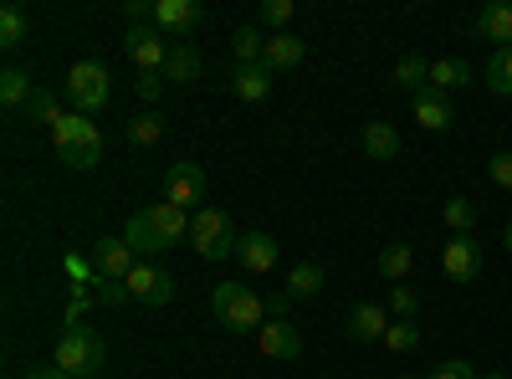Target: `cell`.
<instances>
[{
	"instance_id": "obj_44",
	"label": "cell",
	"mask_w": 512,
	"mask_h": 379,
	"mask_svg": "<svg viewBox=\"0 0 512 379\" xmlns=\"http://www.w3.org/2000/svg\"><path fill=\"white\" fill-rule=\"evenodd\" d=\"M477 379H512V374H497V369H482Z\"/></svg>"
},
{
	"instance_id": "obj_4",
	"label": "cell",
	"mask_w": 512,
	"mask_h": 379,
	"mask_svg": "<svg viewBox=\"0 0 512 379\" xmlns=\"http://www.w3.org/2000/svg\"><path fill=\"white\" fill-rule=\"evenodd\" d=\"M103 359H108V344H103V333L88 328V323L67 328L62 339H57V349H52V364L62 374H72V379H93L103 369Z\"/></svg>"
},
{
	"instance_id": "obj_5",
	"label": "cell",
	"mask_w": 512,
	"mask_h": 379,
	"mask_svg": "<svg viewBox=\"0 0 512 379\" xmlns=\"http://www.w3.org/2000/svg\"><path fill=\"white\" fill-rule=\"evenodd\" d=\"M67 103H72V113H103L108 103H113V72L103 67V62H93V57H82V62H72V72H67Z\"/></svg>"
},
{
	"instance_id": "obj_43",
	"label": "cell",
	"mask_w": 512,
	"mask_h": 379,
	"mask_svg": "<svg viewBox=\"0 0 512 379\" xmlns=\"http://www.w3.org/2000/svg\"><path fill=\"white\" fill-rule=\"evenodd\" d=\"M26 379H72V374H62L57 364H47V369H36V364H31V369H26Z\"/></svg>"
},
{
	"instance_id": "obj_19",
	"label": "cell",
	"mask_w": 512,
	"mask_h": 379,
	"mask_svg": "<svg viewBox=\"0 0 512 379\" xmlns=\"http://www.w3.org/2000/svg\"><path fill=\"white\" fill-rule=\"evenodd\" d=\"M359 144H364V154H369V159H379V164L400 159V129H395V123H384V118H369V123H364Z\"/></svg>"
},
{
	"instance_id": "obj_27",
	"label": "cell",
	"mask_w": 512,
	"mask_h": 379,
	"mask_svg": "<svg viewBox=\"0 0 512 379\" xmlns=\"http://www.w3.org/2000/svg\"><path fill=\"white\" fill-rule=\"evenodd\" d=\"M262 52H267V36L256 31V26H236V36H231V57H236V67L262 62Z\"/></svg>"
},
{
	"instance_id": "obj_41",
	"label": "cell",
	"mask_w": 512,
	"mask_h": 379,
	"mask_svg": "<svg viewBox=\"0 0 512 379\" xmlns=\"http://www.w3.org/2000/svg\"><path fill=\"white\" fill-rule=\"evenodd\" d=\"M431 379H477V369L466 359H446L441 369H431Z\"/></svg>"
},
{
	"instance_id": "obj_16",
	"label": "cell",
	"mask_w": 512,
	"mask_h": 379,
	"mask_svg": "<svg viewBox=\"0 0 512 379\" xmlns=\"http://www.w3.org/2000/svg\"><path fill=\"white\" fill-rule=\"evenodd\" d=\"M390 308H379V303H354L349 313V339L354 344H384V333H390Z\"/></svg>"
},
{
	"instance_id": "obj_33",
	"label": "cell",
	"mask_w": 512,
	"mask_h": 379,
	"mask_svg": "<svg viewBox=\"0 0 512 379\" xmlns=\"http://www.w3.org/2000/svg\"><path fill=\"white\" fill-rule=\"evenodd\" d=\"M384 349H390V354H410V349H420V328H415V318H395L390 333H384Z\"/></svg>"
},
{
	"instance_id": "obj_14",
	"label": "cell",
	"mask_w": 512,
	"mask_h": 379,
	"mask_svg": "<svg viewBox=\"0 0 512 379\" xmlns=\"http://www.w3.org/2000/svg\"><path fill=\"white\" fill-rule=\"evenodd\" d=\"M256 349H262L267 359H297L303 354V333H297L287 318H267L262 333H256Z\"/></svg>"
},
{
	"instance_id": "obj_26",
	"label": "cell",
	"mask_w": 512,
	"mask_h": 379,
	"mask_svg": "<svg viewBox=\"0 0 512 379\" xmlns=\"http://www.w3.org/2000/svg\"><path fill=\"white\" fill-rule=\"evenodd\" d=\"M31 93H36L31 72H21V67H6V72H0V103H6V108H26Z\"/></svg>"
},
{
	"instance_id": "obj_2",
	"label": "cell",
	"mask_w": 512,
	"mask_h": 379,
	"mask_svg": "<svg viewBox=\"0 0 512 379\" xmlns=\"http://www.w3.org/2000/svg\"><path fill=\"white\" fill-rule=\"evenodd\" d=\"M52 144H57L62 164H72V170H98L103 164V134L88 113H62L52 123Z\"/></svg>"
},
{
	"instance_id": "obj_8",
	"label": "cell",
	"mask_w": 512,
	"mask_h": 379,
	"mask_svg": "<svg viewBox=\"0 0 512 379\" xmlns=\"http://www.w3.org/2000/svg\"><path fill=\"white\" fill-rule=\"evenodd\" d=\"M205 164H195V159H175L164 170V200L169 205H180V210H190V205H200L205 200Z\"/></svg>"
},
{
	"instance_id": "obj_23",
	"label": "cell",
	"mask_w": 512,
	"mask_h": 379,
	"mask_svg": "<svg viewBox=\"0 0 512 379\" xmlns=\"http://www.w3.org/2000/svg\"><path fill=\"white\" fill-rule=\"evenodd\" d=\"M395 88L400 93H425V88H431V62H425L420 52H405L400 62H395Z\"/></svg>"
},
{
	"instance_id": "obj_12",
	"label": "cell",
	"mask_w": 512,
	"mask_h": 379,
	"mask_svg": "<svg viewBox=\"0 0 512 379\" xmlns=\"http://www.w3.org/2000/svg\"><path fill=\"white\" fill-rule=\"evenodd\" d=\"M123 282H128V292H134V303H149V308H164L169 298H175V277H169L164 267H154V262H139Z\"/></svg>"
},
{
	"instance_id": "obj_20",
	"label": "cell",
	"mask_w": 512,
	"mask_h": 379,
	"mask_svg": "<svg viewBox=\"0 0 512 379\" xmlns=\"http://www.w3.org/2000/svg\"><path fill=\"white\" fill-rule=\"evenodd\" d=\"M303 57H308V41H303V36H292V31H277V36H267V52H262V62H267L272 72L303 67Z\"/></svg>"
},
{
	"instance_id": "obj_29",
	"label": "cell",
	"mask_w": 512,
	"mask_h": 379,
	"mask_svg": "<svg viewBox=\"0 0 512 379\" xmlns=\"http://www.w3.org/2000/svg\"><path fill=\"white\" fill-rule=\"evenodd\" d=\"M128 144H139V149H154L164 139V118L159 113H139V118H128Z\"/></svg>"
},
{
	"instance_id": "obj_38",
	"label": "cell",
	"mask_w": 512,
	"mask_h": 379,
	"mask_svg": "<svg viewBox=\"0 0 512 379\" xmlns=\"http://www.w3.org/2000/svg\"><path fill=\"white\" fill-rule=\"evenodd\" d=\"M98 298H93V287H72V303H67V328H77L82 318H88V308H93Z\"/></svg>"
},
{
	"instance_id": "obj_22",
	"label": "cell",
	"mask_w": 512,
	"mask_h": 379,
	"mask_svg": "<svg viewBox=\"0 0 512 379\" xmlns=\"http://www.w3.org/2000/svg\"><path fill=\"white\" fill-rule=\"evenodd\" d=\"M200 72H205L200 47L195 41H175V52H169V62H164V82H195Z\"/></svg>"
},
{
	"instance_id": "obj_7",
	"label": "cell",
	"mask_w": 512,
	"mask_h": 379,
	"mask_svg": "<svg viewBox=\"0 0 512 379\" xmlns=\"http://www.w3.org/2000/svg\"><path fill=\"white\" fill-rule=\"evenodd\" d=\"M123 52H128V62H134L139 72H164L169 52H175V41H169L159 26H128L123 31Z\"/></svg>"
},
{
	"instance_id": "obj_35",
	"label": "cell",
	"mask_w": 512,
	"mask_h": 379,
	"mask_svg": "<svg viewBox=\"0 0 512 379\" xmlns=\"http://www.w3.org/2000/svg\"><path fill=\"white\" fill-rule=\"evenodd\" d=\"M62 272L72 277V287H93V282H98L93 257H77V251H67V257H62Z\"/></svg>"
},
{
	"instance_id": "obj_32",
	"label": "cell",
	"mask_w": 512,
	"mask_h": 379,
	"mask_svg": "<svg viewBox=\"0 0 512 379\" xmlns=\"http://www.w3.org/2000/svg\"><path fill=\"white\" fill-rule=\"evenodd\" d=\"M26 118H31V123H47V129H52V123L62 118V98H57L52 88H36L31 103H26Z\"/></svg>"
},
{
	"instance_id": "obj_18",
	"label": "cell",
	"mask_w": 512,
	"mask_h": 379,
	"mask_svg": "<svg viewBox=\"0 0 512 379\" xmlns=\"http://www.w3.org/2000/svg\"><path fill=\"white\" fill-rule=\"evenodd\" d=\"M272 82H277V72L267 62H251V67L231 72V93H236V103H262L272 93Z\"/></svg>"
},
{
	"instance_id": "obj_1",
	"label": "cell",
	"mask_w": 512,
	"mask_h": 379,
	"mask_svg": "<svg viewBox=\"0 0 512 379\" xmlns=\"http://www.w3.org/2000/svg\"><path fill=\"white\" fill-rule=\"evenodd\" d=\"M123 236H128V246H134L139 257H159V251L180 246V241L190 236V210L159 200V205L139 210V216L128 221V231H123Z\"/></svg>"
},
{
	"instance_id": "obj_25",
	"label": "cell",
	"mask_w": 512,
	"mask_h": 379,
	"mask_svg": "<svg viewBox=\"0 0 512 379\" xmlns=\"http://www.w3.org/2000/svg\"><path fill=\"white\" fill-rule=\"evenodd\" d=\"M482 82L497 93V98H512V47H497L482 67Z\"/></svg>"
},
{
	"instance_id": "obj_34",
	"label": "cell",
	"mask_w": 512,
	"mask_h": 379,
	"mask_svg": "<svg viewBox=\"0 0 512 379\" xmlns=\"http://www.w3.org/2000/svg\"><path fill=\"white\" fill-rule=\"evenodd\" d=\"M93 298H98V308H128V303H134V292H128V282L98 277V282H93Z\"/></svg>"
},
{
	"instance_id": "obj_30",
	"label": "cell",
	"mask_w": 512,
	"mask_h": 379,
	"mask_svg": "<svg viewBox=\"0 0 512 379\" xmlns=\"http://www.w3.org/2000/svg\"><path fill=\"white\" fill-rule=\"evenodd\" d=\"M26 31H31L26 6H6V11H0V47H6V52H16V47H21Z\"/></svg>"
},
{
	"instance_id": "obj_45",
	"label": "cell",
	"mask_w": 512,
	"mask_h": 379,
	"mask_svg": "<svg viewBox=\"0 0 512 379\" xmlns=\"http://www.w3.org/2000/svg\"><path fill=\"white\" fill-rule=\"evenodd\" d=\"M502 241H507V251H512V221H507V236H502Z\"/></svg>"
},
{
	"instance_id": "obj_9",
	"label": "cell",
	"mask_w": 512,
	"mask_h": 379,
	"mask_svg": "<svg viewBox=\"0 0 512 379\" xmlns=\"http://www.w3.org/2000/svg\"><path fill=\"white\" fill-rule=\"evenodd\" d=\"M441 272L451 277V282H477L482 277V241L472 236V231H461V236H451L446 246H441Z\"/></svg>"
},
{
	"instance_id": "obj_6",
	"label": "cell",
	"mask_w": 512,
	"mask_h": 379,
	"mask_svg": "<svg viewBox=\"0 0 512 379\" xmlns=\"http://www.w3.org/2000/svg\"><path fill=\"white\" fill-rule=\"evenodd\" d=\"M241 236H246V231H236V221L226 216L221 205L195 210V221H190V241H195V251H200L205 262H226V257H236Z\"/></svg>"
},
{
	"instance_id": "obj_42",
	"label": "cell",
	"mask_w": 512,
	"mask_h": 379,
	"mask_svg": "<svg viewBox=\"0 0 512 379\" xmlns=\"http://www.w3.org/2000/svg\"><path fill=\"white\" fill-rule=\"evenodd\" d=\"M287 308H292L287 287H282V292H272V298H267V318H287Z\"/></svg>"
},
{
	"instance_id": "obj_21",
	"label": "cell",
	"mask_w": 512,
	"mask_h": 379,
	"mask_svg": "<svg viewBox=\"0 0 512 379\" xmlns=\"http://www.w3.org/2000/svg\"><path fill=\"white\" fill-rule=\"evenodd\" d=\"M472 82H477L472 62H461V57H436L431 62V88L436 93H456V88H472Z\"/></svg>"
},
{
	"instance_id": "obj_28",
	"label": "cell",
	"mask_w": 512,
	"mask_h": 379,
	"mask_svg": "<svg viewBox=\"0 0 512 379\" xmlns=\"http://www.w3.org/2000/svg\"><path fill=\"white\" fill-rule=\"evenodd\" d=\"M323 282H328V277H323L318 262H297V267L287 272V298H313Z\"/></svg>"
},
{
	"instance_id": "obj_37",
	"label": "cell",
	"mask_w": 512,
	"mask_h": 379,
	"mask_svg": "<svg viewBox=\"0 0 512 379\" xmlns=\"http://www.w3.org/2000/svg\"><path fill=\"white\" fill-rule=\"evenodd\" d=\"M292 0H262V11H256V16H262V26H272V36L277 31H287V21H292Z\"/></svg>"
},
{
	"instance_id": "obj_31",
	"label": "cell",
	"mask_w": 512,
	"mask_h": 379,
	"mask_svg": "<svg viewBox=\"0 0 512 379\" xmlns=\"http://www.w3.org/2000/svg\"><path fill=\"white\" fill-rule=\"evenodd\" d=\"M441 221L451 226V236H461V231H472V226H477V205L466 200V195H451V200L441 205Z\"/></svg>"
},
{
	"instance_id": "obj_3",
	"label": "cell",
	"mask_w": 512,
	"mask_h": 379,
	"mask_svg": "<svg viewBox=\"0 0 512 379\" xmlns=\"http://www.w3.org/2000/svg\"><path fill=\"white\" fill-rule=\"evenodd\" d=\"M210 313L221 318V328L231 333H262L267 323V298L256 287H241V282H221L210 292Z\"/></svg>"
},
{
	"instance_id": "obj_36",
	"label": "cell",
	"mask_w": 512,
	"mask_h": 379,
	"mask_svg": "<svg viewBox=\"0 0 512 379\" xmlns=\"http://www.w3.org/2000/svg\"><path fill=\"white\" fill-rule=\"evenodd\" d=\"M384 308H390V318H415V313H420V298H415V287L395 282V287H390V303H384Z\"/></svg>"
},
{
	"instance_id": "obj_10",
	"label": "cell",
	"mask_w": 512,
	"mask_h": 379,
	"mask_svg": "<svg viewBox=\"0 0 512 379\" xmlns=\"http://www.w3.org/2000/svg\"><path fill=\"white\" fill-rule=\"evenodd\" d=\"M88 257H93L98 277H108V282H123L128 272L139 267V251L128 246V236H98V241H93V251H88Z\"/></svg>"
},
{
	"instance_id": "obj_39",
	"label": "cell",
	"mask_w": 512,
	"mask_h": 379,
	"mask_svg": "<svg viewBox=\"0 0 512 379\" xmlns=\"http://www.w3.org/2000/svg\"><path fill=\"white\" fill-rule=\"evenodd\" d=\"M487 175H492V185L512 190V149H502V154H492V159H487Z\"/></svg>"
},
{
	"instance_id": "obj_15",
	"label": "cell",
	"mask_w": 512,
	"mask_h": 379,
	"mask_svg": "<svg viewBox=\"0 0 512 379\" xmlns=\"http://www.w3.org/2000/svg\"><path fill=\"white\" fill-rule=\"evenodd\" d=\"M410 113H415V123H420V129H431V134H446L451 123H456V108H451V98H446V93H436V88L415 93V98H410Z\"/></svg>"
},
{
	"instance_id": "obj_46",
	"label": "cell",
	"mask_w": 512,
	"mask_h": 379,
	"mask_svg": "<svg viewBox=\"0 0 512 379\" xmlns=\"http://www.w3.org/2000/svg\"><path fill=\"white\" fill-rule=\"evenodd\" d=\"M400 379H420V374H400Z\"/></svg>"
},
{
	"instance_id": "obj_40",
	"label": "cell",
	"mask_w": 512,
	"mask_h": 379,
	"mask_svg": "<svg viewBox=\"0 0 512 379\" xmlns=\"http://www.w3.org/2000/svg\"><path fill=\"white\" fill-rule=\"evenodd\" d=\"M169 88V82H164V72H139V98L144 103H159V93Z\"/></svg>"
},
{
	"instance_id": "obj_17",
	"label": "cell",
	"mask_w": 512,
	"mask_h": 379,
	"mask_svg": "<svg viewBox=\"0 0 512 379\" xmlns=\"http://www.w3.org/2000/svg\"><path fill=\"white\" fill-rule=\"evenodd\" d=\"M472 31H477L482 41H492V52H497V47H512V0H487L482 16L472 21Z\"/></svg>"
},
{
	"instance_id": "obj_11",
	"label": "cell",
	"mask_w": 512,
	"mask_h": 379,
	"mask_svg": "<svg viewBox=\"0 0 512 379\" xmlns=\"http://www.w3.org/2000/svg\"><path fill=\"white\" fill-rule=\"evenodd\" d=\"M205 21L200 0H154V26L169 36V41H185L195 36V26Z\"/></svg>"
},
{
	"instance_id": "obj_13",
	"label": "cell",
	"mask_w": 512,
	"mask_h": 379,
	"mask_svg": "<svg viewBox=\"0 0 512 379\" xmlns=\"http://www.w3.org/2000/svg\"><path fill=\"white\" fill-rule=\"evenodd\" d=\"M277 236H267V231H246L241 236V246H236V262H241V272H251V277H267L272 267H277Z\"/></svg>"
},
{
	"instance_id": "obj_24",
	"label": "cell",
	"mask_w": 512,
	"mask_h": 379,
	"mask_svg": "<svg viewBox=\"0 0 512 379\" xmlns=\"http://www.w3.org/2000/svg\"><path fill=\"white\" fill-rule=\"evenodd\" d=\"M410 272H415V246H410V241H395V246H384V251H379V277L390 282V287L405 282Z\"/></svg>"
}]
</instances>
